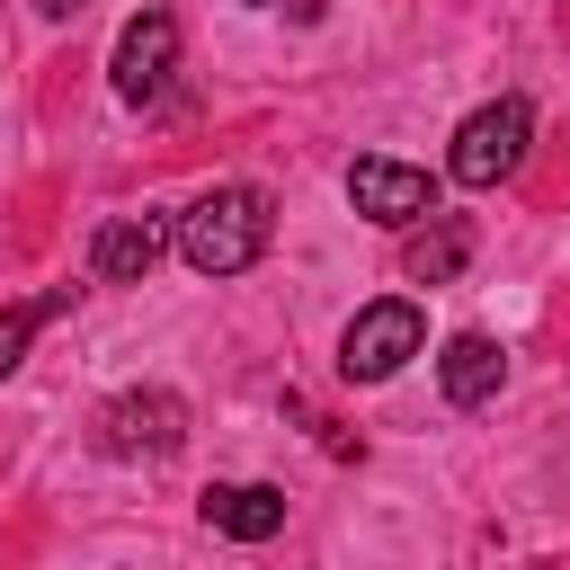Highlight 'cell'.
Returning <instances> with one entry per match:
<instances>
[{
	"label": "cell",
	"instance_id": "1",
	"mask_svg": "<svg viewBox=\"0 0 570 570\" xmlns=\"http://www.w3.org/2000/svg\"><path fill=\"white\" fill-rule=\"evenodd\" d=\"M267 232H276V205L258 187H205L178 214V258L196 276H240V267L267 258Z\"/></svg>",
	"mask_w": 570,
	"mask_h": 570
},
{
	"label": "cell",
	"instance_id": "2",
	"mask_svg": "<svg viewBox=\"0 0 570 570\" xmlns=\"http://www.w3.org/2000/svg\"><path fill=\"white\" fill-rule=\"evenodd\" d=\"M525 142H534V107L525 98H490L454 125V151H445V178L463 187H499L508 169H525Z\"/></svg>",
	"mask_w": 570,
	"mask_h": 570
},
{
	"label": "cell",
	"instance_id": "3",
	"mask_svg": "<svg viewBox=\"0 0 570 570\" xmlns=\"http://www.w3.org/2000/svg\"><path fill=\"white\" fill-rule=\"evenodd\" d=\"M419 347H428L419 303L383 294V303H365V312L347 321V338H338V374H347V383H392V374H401Z\"/></svg>",
	"mask_w": 570,
	"mask_h": 570
},
{
	"label": "cell",
	"instance_id": "4",
	"mask_svg": "<svg viewBox=\"0 0 570 570\" xmlns=\"http://www.w3.org/2000/svg\"><path fill=\"white\" fill-rule=\"evenodd\" d=\"M98 445H107L116 463H160V454H178V445H187V401H178V392H160V383L116 392V401L98 410Z\"/></svg>",
	"mask_w": 570,
	"mask_h": 570
},
{
	"label": "cell",
	"instance_id": "5",
	"mask_svg": "<svg viewBox=\"0 0 570 570\" xmlns=\"http://www.w3.org/2000/svg\"><path fill=\"white\" fill-rule=\"evenodd\" d=\"M347 205H356L365 223H383V232H410V223L436 214V187H428V169H410V160H356V169H347Z\"/></svg>",
	"mask_w": 570,
	"mask_h": 570
},
{
	"label": "cell",
	"instance_id": "6",
	"mask_svg": "<svg viewBox=\"0 0 570 570\" xmlns=\"http://www.w3.org/2000/svg\"><path fill=\"white\" fill-rule=\"evenodd\" d=\"M169 71H178V18H169V9H142V18L116 36V98H125V107H151V98L169 89Z\"/></svg>",
	"mask_w": 570,
	"mask_h": 570
},
{
	"label": "cell",
	"instance_id": "7",
	"mask_svg": "<svg viewBox=\"0 0 570 570\" xmlns=\"http://www.w3.org/2000/svg\"><path fill=\"white\" fill-rule=\"evenodd\" d=\"M178 240V223L169 214H116L107 232H98V249H89V267H98V285H142L151 267H160V249Z\"/></svg>",
	"mask_w": 570,
	"mask_h": 570
},
{
	"label": "cell",
	"instance_id": "8",
	"mask_svg": "<svg viewBox=\"0 0 570 570\" xmlns=\"http://www.w3.org/2000/svg\"><path fill=\"white\" fill-rule=\"evenodd\" d=\"M196 508H205V525L232 534V543H267V534L285 525V490H276V481H214Z\"/></svg>",
	"mask_w": 570,
	"mask_h": 570
},
{
	"label": "cell",
	"instance_id": "9",
	"mask_svg": "<svg viewBox=\"0 0 570 570\" xmlns=\"http://www.w3.org/2000/svg\"><path fill=\"white\" fill-rule=\"evenodd\" d=\"M436 383H445V401H454V410H481V401L508 383V356H499V338H481V330H454V338H445V356H436Z\"/></svg>",
	"mask_w": 570,
	"mask_h": 570
},
{
	"label": "cell",
	"instance_id": "10",
	"mask_svg": "<svg viewBox=\"0 0 570 570\" xmlns=\"http://www.w3.org/2000/svg\"><path fill=\"white\" fill-rule=\"evenodd\" d=\"M463 258H472V223H463V214H428V223L410 232V249H401V276H410V285H454Z\"/></svg>",
	"mask_w": 570,
	"mask_h": 570
},
{
	"label": "cell",
	"instance_id": "11",
	"mask_svg": "<svg viewBox=\"0 0 570 570\" xmlns=\"http://www.w3.org/2000/svg\"><path fill=\"white\" fill-rule=\"evenodd\" d=\"M53 312H71V285H53V294H27V303H9V312H0V383L18 374L27 338H36V330H45Z\"/></svg>",
	"mask_w": 570,
	"mask_h": 570
},
{
	"label": "cell",
	"instance_id": "12",
	"mask_svg": "<svg viewBox=\"0 0 570 570\" xmlns=\"http://www.w3.org/2000/svg\"><path fill=\"white\" fill-rule=\"evenodd\" d=\"M36 9H45V18H71V9H80V0H36Z\"/></svg>",
	"mask_w": 570,
	"mask_h": 570
},
{
	"label": "cell",
	"instance_id": "13",
	"mask_svg": "<svg viewBox=\"0 0 570 570\" xmlns=\"http://www.w3.org/2000/svg\"><path fill=\"white\" fill-rule=\"evenodd\" d=\"M249 9H267V0H249Z\"/></svg>",
	"mask_w": 570,
	"mask_h": 570
}]
</instances>
